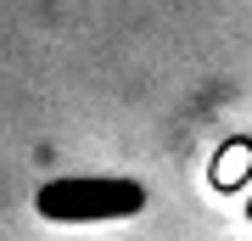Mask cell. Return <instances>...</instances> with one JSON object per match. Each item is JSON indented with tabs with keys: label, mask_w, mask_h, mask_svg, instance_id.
<instances>
[{
	"label": "cell",
	"mask_w": 252,
	"mask_h": 241,
	"mask_svg": "<svg viewBox=\"0 0 252 241\" xmlns=\"http://www.w3.org/2000/svg\"><path fill=\"white\" fill-rule=\"evenodd\" d=\"M34 207L45 224H112L146 213V185L124 174H73V179H45L34 191Z\"/></svg>",
	"instance_id": "1"
},
{
	"label": "cell",
	"mask_w": 252,
	"mask_h": 241,
	"mask_svg": "<svg viewBox=\"0 0 252 241\" xmlns=\"http://www.w3.org/2000/svg\"><path fill=\"white\" fill-rule=\"evenodd\" d=\"M247 174H252V140H230L224 152H219V163H213V185L219 191H235Z\"/></svg>",
	"instance_id": "2"
},
{
	"label": "cell",
	"mask_w": 252,
	"mask_h": 241,
	"mask_svg": "<svg viewBox=\"0 0 252 241\" xmlns=\"http://www.w3.org/2000/svg\"><path fill=\"white\" fill-rule=\"evenodd\" d=\"M247 219H252V197H247Z\"/></svg>",
	"instance_id": "3"
}]
</instances>
